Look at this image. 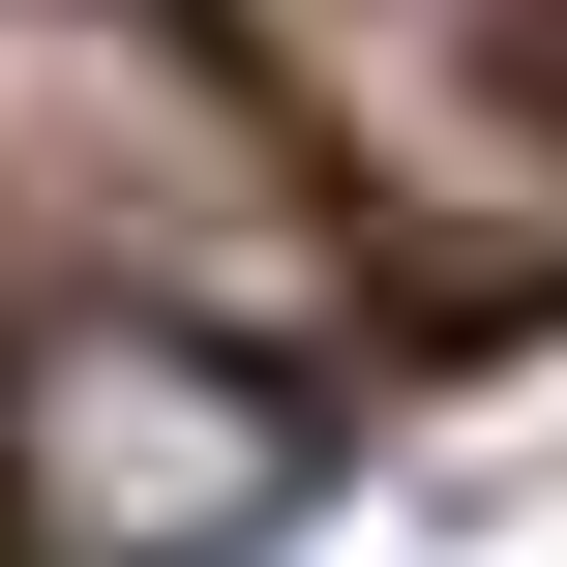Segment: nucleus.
<instances>
[{
    "instance_id": "f257e3e1",
    "label": "nucleus",
    "mask_w": 567,
    "mask_h": 567,
    "mask_svg": "<svg viewBox=\"0 0 567 567\" xmlns=\"http://www.w3.org/2000/svg\"><path fill=\"white\" fill-rule=\"evenodd\" d=\"M209 60L269 90L299 209L389 299H449V329L567 299V0H209Z\"/></svg>"
},
{
    "instance_id": "f03ea898",
    "label": "nucleus",
    "mask_w": 567,
    "mask_h": 567,
    "mask_svg": "<svg viewBox=\"0 0 567 567\" xmlns=\"http://www.w3.org/2000/svg\"><path fill=\"white\" fill-rule=\"evenodd\" d=\"M0 239L30 299H179V329H269L299 269H359L269 150V90L150 0H0Z\"/></svg>"
},
{
    "instance_id": "7ed1b4c3",
    "label": "nucleus",
    "mask_w": 567,
    "mask_h": 567,
    "mask_svg": "<svg viewBox=\"0 0 567 567\" xmlns=\"http://www.w3.org/2000/svg\"><path fill=\"white\" fill-rule=\"evenodd\" d=\"M329 508V389L179 299H0V567H269Z\"/></svg>"
}]
</instances>
